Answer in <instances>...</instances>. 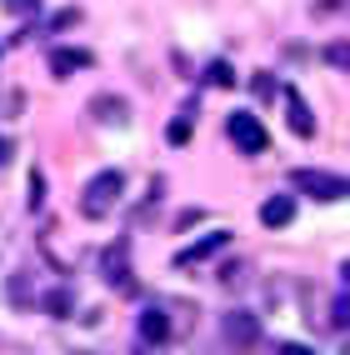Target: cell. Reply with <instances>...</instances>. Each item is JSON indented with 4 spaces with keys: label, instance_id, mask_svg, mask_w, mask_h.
Returning a JSON list of instances; mask_svg holds the SVG:
<instances>
[{
    "label": "cell",
    "instance_id": "cell-13",
    "mask_svg": "<svg viewBox=\"0 0 350 355\" xmlns=\"http://www.w3.org/2000/svg\"><path fill=\"white\" fill-rule=\"evenodd\" d=\"M166 140H170V146H191V121H185V115H175L170 130H166Z\"/></svg>",
    "mask_w": 350,
    "mask_h": 355
},
{
    "label": "cell",
    "instance_id": "cell-3",
    "mask_svg": "<svg viewBox=\"0 0 350 355\" xmlns=\"http://www.w3.org/2000/svg\"><path fill=\"white\" fill-rule=\"evenodd\" d=\"M295 191H306L310 200H345V180L331 171H295Z\"/></svg>",
    "mask_w": 350,
    "mask_h": 355
},
{
    "label": "cell",
    "instance_id": "cell-20",
    "mask_svg": "<svg viewBox=\"0 0 350 355\" xmlns=\"http://www.w3.org/2000/svg\"><path fill=\"white\" fill-rule=\"evenodd\" d=\"M340 6H345V0H320V6H315V10H320V15H335Z\"/></svg>",
    "mask_w": 350,
    "mask_h": 355
},
{
    "label": "cell",
    "instance_id": "cell-21",
    "mask_svg": "<svg viewBox=\"0 0 350 355\" xmlns=\"http://www.w3.org/2000/svg\"><path fill=\"white\" fill-rule=\"evenodd\" d=\"M6 155H10V146H6V140H0V160H6Z\"/></svg>",
    "mask_w": 350,
    "mask_h": 355
},
{
    "label": "cell",
    "instance_id": "cell-19",
    "mask_svg": "<svg viewBox=\"0 0 350 355\" xmlns=\"http://www.w3.org/2000/svg\"><path fill=\"white\" fill-rule=\"evenodd\" d=\"M10 10L15 15H30V10H40V0H10Z\"/></svg>",
    "mask_w": 350,
    "mask_h": 355
},
{
    "label": "cell",
    "instance_id": "cell-5",
    "mask_svg": "<svg viewBox=\"0 0 350 355\" xmlns=\"http://www.w3.org/2000/svg\"><path fill=\"white\" fill-rule=\"evenodd\" d=\"M255 340H261V320H255V315H245V311L225 315V345H230V350L250 355V350H255Z\"/></svg>",
    "mask_w": 350,
    "mask_h": 355
},
{
    "label": "cell",
    "instance_id": "cell-11",
    "mask_svg": "<svg viewBox=\"0 0 350 355\" xmlns=\"http://www.w3.org/2000/svg\"><path fill=\"white\" fill-rule=\"evenodd\" d=\"M85 65H90L85 51H55V55H51V70H55V76H70V70H85Z\"/></svg>",
    "mask_w": 350,
    "mask_h": 355
},
{
    "label": "cell",
    "instance_id": "cell-12",
    "mask_svg": "<svg viewBox=\"0 0 350 355\" xmlns=\"http://www.w3.org/2000/svg\"><path fill=\"white\" fill-rule=\"evenodd\" d=\"M200 80H205V85H216V90H225V85H236V70H230L225 60H210Z\"/></svg>",
    "mask_w": 350,
    "mask_h": 355
},
{
    "label": "cell",
    "instance_id": "cell-8",
    "mask_svg": "<svg viewBox=\"0 0 350 355\" xmlns=\"http://www.w3.org/2000/svg\"><path fill=\"white\" fill-rule=\"evenodd\" d=\"M140 340H146V345H170V320H166V311H140Z\"/></svg>",
    "mask_w": 350,
    "mask_h": 355
},
{
    "label": "cell",
    "instance_id": "cell-17",
    "mask_svg": "<svg viewBox=\"0 0 350 355\" xmlns=\"http://www.w3.org/2000/svg\"><path fill=\"white\" fill-rule=\"evenodd\" d=\"M275 355H315V350H310V345H300V340H286Z\"/></svg>",
    "mask_w": 350,
    "mask_h": 355
},
{
    "label": "cell",
    "instance_id": "cell-9",
    "mask_svg": "<svg viewBox=\"0 0 350 355\" xmlns=\"http://www.w3.org/2000/svg\"><path fill=\"white\" fill-rule=\"evenodd\" d=\"M261 220H265L270 230L290 225V220H295V200H290V196H270V200L261 205Z\"/></svg>",
    "mask_w": 350,
    "mask_h": 355
},
{
    "label": "cell",
    "instance_id": "cell-15",
    "mask_svg": "<svg viewBox=\"0 0 350 355\" xmlns=\"http://www.w3.org/2000/svg\"><path fill=\"white\" fill-rule=\"evenodd\" d=\"M325 60H331L335 70H345V60H350V51H345V45L335 40V45H331V51H325Z\"/></svg>",
    "mask_w": 350,
    "mask_h": 355
},
{
    "label": "cell",
    "instance_id": "cell-6",
    "mask_svg": "<svg viewBox=\"0 0 350 355\" xmlns=\"http://www.w3.org/2000/svg\"><path fill=\"white\" fill-rule=\"evenodd\" d=\"M230 245V235L225 230H216V235H205V241H195V245H185L180 255H175V266L180 270H191V266H200V260H210V255H220Z\"/></svg>",
    "mask_w": 350,
    "mask_h": 355
},
{
    "label": "cell",
    "instance_id": "cell-1",
    "mask_svg": "<svg viewBox=\"0 0 350 355\" xmlns=\"http://www.w3.org/2000/svg\"><path fill=\"white\" fill-rule=\"evenodd\" d=\"M121 191H125V175L121 171H100L96 180L85 185V196H80V216L85 220H105L110 205L121 200Z\"/></svg>",
    "mask_w": 350,
    "mask_h": 355
},
{
    "label": "cell",
    "instance_id": "cell-14",
    "mask_svg": "<svg viewBox=\"0 0 350 355\" xmlns=\"http://www.w3.org/2000/svg\"><path fill=\"white\" fill-rule=\"evenodd\" d=\"M250 90H255L261 101H270V96H275V80H270V76H255V80H250Z\"/></svg>",
    "mask_w": 350,
    "mask_h": 355
},
{
    "label": "cell",
    "instance_id": "cell-4",
    "mask_svg": "<svg viewBox=\"0 0 350 355\" xmlns=\"http://www.w3.org/2000/svg\"><path fill=\"white\" fill-rule=\"evenodd\" d=\"M280 96H286V125H290V135L295 140H310L315 135V110L306 105V96H300L295 85H286Z\"/></svg>",
    "mask_w": 350,
    "mask_h": 355
},
{
    "label": "cell",
    "instance_id": "cell-16",
    "mask_svg": "<svg viewBox=\"0 0 350 355\" xmlns=\"http://www.w3.org/2000/svg\"><path fill=\"white\" fill-rule=\"evenodd\" d=\"M45 305H51V311H55V315H65V311H70V295H65V291H55V295H51V300H45Z\"/></svg>",
    "mask_w": 350,
    "mask_h": 355
},
{
    "label": "cell",
    "instance_id": "cell-10",
    "mask_svg": "<svg viewBox=\"0 0 350 355\" xmlns=\"http://www.w3.org/2000/svg\"><path fill=\"white\" fill-rule=\"evenodd\" d=\"M90 115H96V121H130V105L121 101V96H96V101H90Z\"/></svg>",
    "mask_w": 350,
    "mask_h": 355
},
{
    "label": "cell",
    "instance_id": "cell-2",
    "mask_svg": "<svg viewBox=\"0 0 350 355\" xmlns=\"http://www.w3.org/2000/svg\"><path fill=\"white\" fill-rule=\"evenodd\" d=\"M225 130H230V146H236V150H245V155H261V150L270 146V135H265V125L255 121L250 110H240V115H230V121H225Z\"/></svg>",
    "mask_w": 350,
    "mask_h": 355
},
{
    "label": "cell",
    "instance_id": "cell-18",
    "mask_svg": "<svg viewBox=\"0 0 350 355\" xmlns=\"http://www.w3.org/2000/svg\"><path fill=\"white\" fill-rule=\"evenodd\" d=\"M45 200V180L40 175H30V205H40Z\"/></svg>",
    "mask_w": 350,
    "mask_h": 355
},
{
    "label": "cell",
    "instance_id": "cell-7",
    "mask_svg": "<svg viewBox=\"0 0 350 355\" xmlns=\"http://www.w3.org/2000/svg\"><path fill=\"white\" fill-rule=\"evenodd\" d=\"M125 255H130V250H125V241H115V245L105 250V275H110L115 286L130 295V291H135V280H130V260H125Z\"/></svg>",
    "mask_w": 350,
    "mask_h": 355
}]
</instances>
